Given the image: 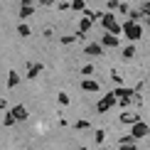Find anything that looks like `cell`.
I'll return each mask as SVG.
<instances>
[{"mask_svg":"<svg viewBox=\"0 0 150 150\" xmlns=\"http://www.w3.org/2000/svg\"><path fill=\"white\" fill-rule=\"evenodd\" d=\"M121 32L130 40V45H135V42L143 37V25H140V22H130V20H128V22H123V25H121Z\"/></svg>","mask_w":150,"mask_h":150,"instance_id":"1","label":"cell"},{"mask_svg":"<svg viewBox=\"0 0 150 150\" xmlns=\"http://www.w3.org/2000/svg\"><path fill=\"white\" fill-rule=\"evenodd\" d=\"M101 25L106 27V32H108V35H113V37L121 35V22H116V15H113V12H103Z\"/></svg>","mask_w":150,"mask_h":150,"instance_id":"2","label":"cell"},{"mask_svg":"<svg viewBox=\"0 0 150 150\" xmlns=\"http://www.w3.org/2000/svg\"><path fill=\"white\" fill-rule=\"evenodd\" d=\"M145 135H150V126L145 121H138V123L130 126V138L133 140H140V138H145Z\"/></svg>","mask_w":150,"mask_h":150,"instance_id":"3","label":"cell"},{"mask_svg":"<svg viewBox=\"0 0 150 150\" xmlns=\"http://www.w3.org/2000/svg\"><path fill=\"white\" fill-rule=\"evenodd\" d=\"M113 106H116V96H113V91H111V93H106L101 101L96 103V113H106V111L113 108Z\"/></svg>","mask_w":150,"mask_h":150,"instance_id":"4","label":"cell"},{"mask_svg":"<svg viewBox=\"0 0 150 150\" xmlns=\"http://www.w3.org/2000/svg\"><path fill=\"white\" fill-rule=\"evenodd\" d=\"M10 113H12V118H15V123H20V121H27V108H25L22 103H15L10 108Z\"/></svg>","mask_w":150,"mask_h":150,"instance_id":"5","label":"cell"},{"mask_svg":"<svg viewBox=\"0 0 150 150\" xmlns=\"http://www.w3.org/2000/svg\"><path fill=\"white\" fill-rule=\"evenodd\" d=\"M138 121H143L138 111H123L121 113V123H126V126H133V123H138Z\"/></svg>","mask_w":150,"mask_h":150,"instance_id":"6","label":"cell"},{"mask_svg":"<svg viewBox=\"0 0 150 150\" xmlns=\"http://www.w3.org/2000/svg\"><path fill=\"white\" fill-rule=\"evenodd\" d=\"M98 45H101L103 49H106V47H113V49H116V47H121V40H118V37H113V35H108V32H106V35L101 37V42H98Z\"/></svg>","mask_w":150,"mask_h":150,"instance_id":"7","label":"cell"},{"mask_svg":"<svg viewBox=\"0 0 150 150\" xmlns=\"http://www.w3.org/2000/svg\"><path fill=\"white\" fill-rule=\"evenodd\" d=\"M84 52L89 54V57H101V54H103V47L98 45V42H89V45L84 47Z\"/></svg>","mask_w":150,"mask_h":150,"instance_id":"8","label":"cell"},{"mask_svg":"<svg viewBox=\"0 0 150 150\" xmlns=\"http://www.w3.org/2000/svg\"><path fill=\"white\" fill-rule=\"evenodd\" d=\"M81 89L89 91V93H96L98 89H101V84H98L96 79H84V81H81Z\"/></svg>","mask_w":150,"mask_h":150,"instance_id":"9","label":"cell"},{"mask_svg":"<svg viewBox=\"0 0 150 150\" xmlns=\"http://www.w3.org/2000/svg\"><path fill=\"white\" fill-rule=\"evenodd\" d=\"M40 71H42V62H30L27 64V79H37Z\"/></svg>","mask_w":150,"mask_h":150,"instance_id":"10","label":"cell"},{"mask_svg":"<svg viewBox=\"0 0 150 150\" xmlns=\"http://www.w3.org/2000/svg\"><path fill=\"white\" fill-rule=\"evenodd\" d=\"M35 15V5H20V12H17V17L20 20H27V17Z\"/></svg>","mask_w":150,"mask_h":150,"instance_id":"11","label":"cell"},{"mask_svg":"<svg viewBox=\"0 0 150 150\" xmlns=\"http://www.w3.org/2000/svg\"><path fill=\"white\" fill-rule=\"evenodd\" d=\"M91 27H93V22L89 20V17H81V20L76 22V32H84V35H86Z\"/></svg>","mask_w":150,"mask_h":150,"instance_id":"12","label":"cell"},{"mask_svg":"<svg viewBox=\"0 0 150 150\" xmlns=\"http://www.w3.org/2000/svg\"><path fill=\"white\" fill-rule=\"evenodd\" d=\"M84 17H89L91 22H96V20H101V17H103V10H89V8H86L84 10Z\"/></svg>","mask_w":150,"mask_h":150,"instance_id":"13","label":"cell"},{"mask_svg":"<svg viewBox=\"0 0 150 150\" xmlns=\"http://www.w3.org/2000/svg\"><path fill=\"white\" fill-rule=\"evenodd\" d=\"M69 10L84 12V10H86V0H69Z\"/></svg>","mask_w":150,"mask_h":150,"instance_id":"14","label":"cell"},{"mask_svg":"<svg viewBox=\"0 0 150 150\" xmlns=\"http://www.w3.org/2000/svg\"><path fill=\"white\" fill-rule=\"evenodd\" d=\"M17 84H20V74H17L15 69H10V74H8V86H10V89H15Z\"/></svg>","mask_w":150,"mask_h":150,"instance_id":"15","label":"cell"},{"mask_svg":"<svg viewBox=\"0 0 150 150\" xmlns=\"http://www.w3.org/2000/svg\"><path fill=\"white\" fill-rule=\"evenodd\" d=\"M17 35H20V37H30V35H32L30 25L27 22H17Z\"/></svg>","mask_w":150,"mask_h":150,"instance_id":"16","label":"cell"},{"mask_svg":"<svg viewBox=\"0 0 150 150\" xmlns=\"http://www.w3.org/2000/svg\"><path fill=\"white\" fill-rule=\"evenodd\" d=\"M116 103L121 106V108H128V106H133V93H128V96H121Z\"/></svg>","mask_w":150,"mask_h":150,"instance_id":"17","label":"cell"},{"mask_svg":"<svg viewBox=\"0 0 150 150\" xmlns=\"http://www.w3.org/2000/svg\"><path fill=\"white\" fill-rule=\"evenodd\" d=\"M135 52H138V49H135V45H126V47H123V59H133Z\"/></svg>","mask_w":150,"mask_h":150,"instance_id":"18","label":"cell"},{"mask_svg":"<svg viewBox=\"0 0 150 150\" xmlns=\"http://www.w3.org/2000/svg\"><path fill=\"white\" fill-rule=\"evenodd\" d=\"M128 17H130V22H140V20H143L140 10H135V8H130V10H128Z\"/></svg>","mask_w":150,"mask_h":150,"instance_id":"19","label":"cell"},{"mask_svg":"<svg viewBox=\"0 0 150 150\" xmlns=\"http://www.w3.org/2000/svg\"><path fill=\"white\" fill-rule=\"evenodd\" d=\"M57 103H59V106H69L71 101H69V96H67L64 91H59V93H57Z\"/></svg>","mask_w":150,"mask_h":150,"instance_id":"20","label":"cell"},{"mask_svg":"<svg viewBox=\"0 0 150 150\" xmlns=\"http://www.w3.org/2000/svg\"><path fill=\"white\" fill-rule=\"evenodd\" d=\"M74 128L76 130H86V128H91V121H84V118H81V121L74 123Z\"/></svg>","mask_w":150,"mask_h":150,"instance_id":"21","label":"cell"},{"mask_svg":"<svg viewBox=\"0 0 150 150\" xmlns=\"http://www.w3.org/2000/svg\"><path fill=\"white\" fill-rule=\"evenodd\" d=\"M81 74H84V79H91V74H93V64H84V67H81Z\"/></svg>","mask_w":150,"mask_h":150,"instance_id":"22","label":"cell"},{"mask_svg":"<svg viewBox=\"0 0 150 150\" xmlns=\"http://www.w3.org/2000/svg\"><path fill=\"white\" fill-rule=\"evenodd\" d=\"M140 15L143 17H150V0H145V3L140 5Z\"/></svg>","mask_w":150,"mask_h":150,"instance_id":"23","label":"cell"},{"mask_svg":"<svg viewBox=\"0 0 150 150\" xmlns=\"http://www.w3.org/2000/svg\"><path fill=\"white\" fill-rule=\"evenodd\" d=\"M59 42H62V45H74L76 37H74V35H64V37H59Z\"/></svg>","mask_w":150,"mask_h":150,"instance_id":"24","label":"cell"},{"mask_svg":"<svg viewBox=\"0 0 150 150\" xmlns=\"http://www.w3.org/2000/svg\"><path fill=\"white\" fill-rule=\"evenodd\" d=\"M93 140H96L98 145H101V143L106 140V130H101V128H98V130H96V135H93Z\"/></svg>","mask_w":150,"mask_h":150,"instance_id":"25","label":"cell"},{"mask_svg":"<svg viewBox=\"0 0 150 150\" xmlns=\"http://www.w3.org/2000/svg\"><path fill=\"white\" fill-rule=\"evenodd\" d=\"M130 143H135L133 138H130V133H128V135H121V138H118V145H130Z\"/></svg>","mask_w":150,"mask_h":150,"instance_id":"26","label":"cell"},{"mask_svg":"<svg viewBox=\"0 0 150 150\" xmlns=\"http://www.w3.org/2000/svg\"><path fill=\"white\" fill-rule=\"evenodd\" d=\"M3 126H15V118H12V113H10V111H8V113H5V121H3Z\"/></svg>","mask_w":150,"mask_h":150,"instance_id":"27","label":"cell"},{"mask_svg":"<svg viewBox=\"0 0 150 150\" xmlns=\"http://www.w3.org/2000/svg\"><path fill=\"white\" fill-rule=\"evenodd\" d=\"M116 8H118V0H108L106 3V12H116Z\"/></svg>","mask_w":150,"mask_h":150,"instance_id":"28","label":"cell"},{"mask_svg":"<svg viewBox=\"0 0 150 150\" xmlns=\"http://www.w3.org/2000/svg\"><path fill=\"white\" fill-rule=\"evenodd\" d=\"M111 79H113V81H116V84H118V86H121V84H123V76H121V74H118L116 69H113V71H111Z\"/></svg>","mask_w":150,"mask_h":150,"instance_id":"29","label":"cell"},{"mask_svg":"<svg viewBox=\"0 0 150 150\" xmlns=\"http://www.w3.org/2000/svg\"><path fill=\"white\" fill-rule=\"evenodd\" d=\"M133 103H135V106L143 103V93H140V91H133Z\"/></svg>","mask_w":150,"mask_h":150,"instance_id":"30","label":"cell"},{"mask_svg":"<svg viewBox=\"0 0 150 150\" xmlns=\"http://www.w3.org/2000/svg\"><path fill=\"white\" fill-rule=\"evenodd\" d=\"M42 8H52V5H57V0H40Z\"/></svg>","mask_w":150,"mask_h":150,"instance_id":"31","label":"cell"},{"mask_svg":"<svg viewBox=\"0 0 150 150\" xmlns=\"http://www.w3.org/2000/svg\"><path fill=\"white\" fill-rule=\"evenodd\" d=\"M116 10H118V12H126V15H128V10H130V8H128L126 3H118V8H116Z\"/></svg>","mask_w":150,"mask_h":150,"instance_id":"32","label":"cell"},{"mask_svg":"<svg viewBox=\"0 0 150 150\" xmlns=\"http://www.w3.org/2000/svg\"><path fill=\"white\" fill-rule=\"evenodd\" d=\"M57 10L59 12H67V10H69V3H57Z\"/></svg>","mask_w":150,"mask_h":150,"instance_id":"33","label":"cell"},{"mask_svg":"<svg viewBox=\"0 0 150 150\" xmlns=\"http://www.w3.org/2000/svg\"><path fill=\"white\" fill-rule=\"evenodd\" d=\"M118 150H138V145H135V143H130V145H121Z\"/></svg>","mask_w":150,"mask_h":150,"instance_id":"34","label":"cell"},{"mask_svg":"<svg viewBox=\"0 0 150 150\" xmlns=\"http://www.w3.org/2000/svg\"><path fill=\"white\" fill-rule=\"evenodd\" d=\"M20 5H35V0H20Z\"/></svg>","mask_w":150,"mask_h":150,"instance_id":"35","label":"cell"},{"mask_svg":"<svg viewBox=\"0 0 150 150\" xmlns=\"http://www.w3.org/2000/svg\"><path fill=\"white\" fill-rule=\"evenodd\" d=\"M143 22H145V30H150V17H143Z\"/></svg>","mask_w":150,"mask_h":150,"instance_id":"36","label":"cell"},{"mask_svg":"<svg viewBox=\"0 0 150 150\" xmlns=\"http://www.w3.org/2000/svg\"><path fill=\"white\" fill-rule=\"evenodd\" d=\"M8 108V101H0V111H5Z\"/></svg>","mask_w":150,"mask_h":150,"instance_id":"37","label":"cell"}]
</instances>
